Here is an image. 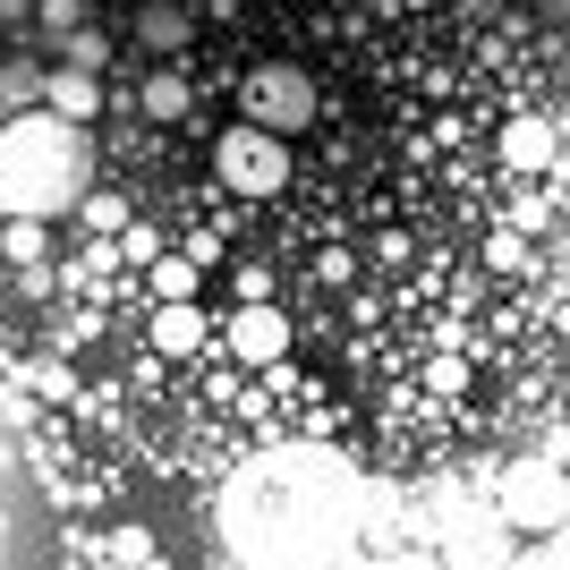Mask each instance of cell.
Instances as JSON below:
<instances>
[{
    "mask_svg": "<svg viewBox=\"0 0 570 570\" xmlns=\"http://www.w3.org/2000/svg\"><path fill=\"white\" fill-rule=\"evenodd\" d=\"M214 179L230 196H282L289 188V137H273V128H222L214 145Z\"/></svg>",
    "mask_w": 570,
    "mask_h": 570,
    "instance_id": "obj_4",
    "label": "cell"
},
{
    "mask_svg": "<svg viewBox=\"0 0 570 570\" xmlns=\"http://www.w3.org/2000/svg\"><path fill=\"white\" fill-rule=\"evenodd\" d=\"M230 350L247 357V366H273V357L289 350V315L273 307V298H238V315H230Z\"/></svg>",
    "mask_w": 570,
    "mask_h": 570,
    "instance_id": "obj_6",
    "label": "cell"
},
{
    "mask_svg": "<svg viewBox=\"0 0 570 570\" xmlns=\"http://www.w3.org/2000/svg\"><path fill=\"white\" fill-rule=\"evenodd\" d=\"M60 60H69V69H111V35H102V26L95 18H86V26H69V35H60Z\"/></svg>",
    "mask_w": 570,
    "mask_h": 570,
    "instance_id": "obj_13",
    "label": "cell"
},
{
    "mask_svg": "<svg viewBox=\"0 0 570 570\" xmlns=\"http://www.w3.org/2000/svg\"><path fill=\"white\" fill-rule=\"evenodd\" d=\"M95 333H102V315H95V307H77V315H69V324H60L51 341H60V350H86Z\"/></svg>",
    "mask_w": 570,
    "mask_h": 570,
    "instance_id": "obj_18",
    "label": "cell"
},
{
    "mask_svg": "<svg viewBox=\"0 0 570 570\" xmlns=\"http://www.w3.org/2000/svg\"><path fill=\"white\" fill-rule=\"evenodd\" d=\"M95 18V9H86V0H35V26H43L51 43H60V35H69V26H86Z\"/></svg>",
    "mask_w": 570,
    "mask_h": 570,
    "instance_id": "obj_16",
    "label": "cell"
},
{
    "mask_svg": "<svg viewBox=\"0 0 570 570\" xmlns=\"http://www.w3.org/2000/svg\"><path fill=\"white\" fill-rule=\"evenodd\" d=\"M333 469H341L333 452H264L256 469L238 476V485L273 494V528L289 520V537H282V553H273V562H341V553H350V537H357V511H307V485H315V476H333ZM273 528H247V537H238L230 553L264 562Z\"/></svg>",
    "mask_w": 570,
    "mask_h": 570,
    "instance_id": "obj_2",
    "label": "cell"
},
{
    "mask_svg": "<svg viewBox=\"0 0 570 570\" xmlns=\"http://www.w3.org/2000/svg\"><path fill=\"white\" fill-rule=\"evenodd\" d=\"M77 222H86L95 238H119V230H128V196H102V188H86V196H77Z\"/></svg>",
    "mask_w": 570,
    "mask_h": 570,
    "instance_id": "obj_15",
    "label": "cell"
},
{
    "mask_svg": "<svg viewBox=\"0 0 570 570\" xmlns=\"http://www.w3.org/2000/svg\"><path fill=\"white\" fill-rule=\"evenodd\" d=\"M553 154H562V128H553V119H511V128H502V163L511 170H553Z\"/></svg>",
    "mask_w": 570,
    "mask_h": 570,
    "instance_id": "obj_9",
    "label": "cell"
},
{
    "mask_svg": "<svg viewBox=\"0 0 570 570\" xmlns=\"http://www.w3.org/2000/svg\"><path fill=\"white\" fill-rule=\"evenodd\" d=\"M553 562H570V520H562V537H553Z\"/></svg>",
    "mask_w": 570,
    "mask_h": 570,
    "instance_id": "obj_21",
    "label": "cell"
},
{
    "mask_svg": "<svg viewBox=\"0 0 570 570\" xmlns=\"http://www.w3.org/2000/svg\"><path fill=\"white\" fill-rule=\"evenodd\" d=\"M43 102L95 128V119H102V77H95V69H69V60H60V69H43Z\"/></svg>",
    "mask_w": 570,
    "mask_h": 570,
    "instance_id": "obj_8",
    "label": "cell"
},
{
    "mask_svg": "<svg viewBox=\"0 0 570 570\" xmlns=\"http://www.w3.org/2000/svg\"><path fill=\"white\" fill-rule=\"evenodd\" d=\"M154 264V298H196L205 289V264L196 256H145Z\"/></svg>",
    "mask_w": 570,
    "mask_h": 570,
    "instance_id": "obj_14",
    "label": "cell"
},
{
    "mask_svg": "<svg viewBox=\"0 0 570 570\" xmlns=\"http://www.w3.org/2000/svg\"><path fill=\"white\" fill-rule=\"evenodd\" d=\"M205 333H214V324H205L196 298H154V350H163V357H196Z\"/></svg>",
    "mask_w": 570,
    "mask_h": 570,
    "instance_id": "obj_7",
    "label": "cell"
},
{
    "mask_svg": "<svg viewBox=\"0 0 570 570\" xmlns=\"http://www.w3.org/2000/svg\"><path fill=\"white\" fill-rule=\"evenodd\" d=\"M494 511H502V528L553 537V528L570 520V469H553V460H511L502 485H494Z\"/></svg>",
    "mask_w": 570,
    "mask_h": 570,
    "instance_id": "obj_3",
    "label": "cell"
},
{
    "mask_svg": "<svg viewBox=\"0 0 570 570\" xmlns=\"http://www.w3.org/2000/svg\"><path fill=\"white\" fill-rule=\"evenodd\" d=\"M238 298H273V273H264V264H238Z\"/></svg>",
    "mask_w": 570,
    "mask_h": 570,
    "instance_id": "obj_19",
    "label": "cell"
},
{
    "mask_svg": "<svg viewBox=\"0 0 570 570\" xmlns=\"http://www.w3.org/2000/svg\"><path fill=\"white\" fill-rule=\"evenodd\" d=\"M95 188V137L69 111H9L0 119V214L60 222L77 214V196Z\"/></svg>",
    "mask_w": 570,
    "mask_h": 570,
    "instance_id": "obj_1",
    "label": "cell"
},
{
    "mask_svg": "<svg viewBox=\"0 0 570 570\" xmlns=\"http://www.w3.org/2000/svg\"><path fill=\"white\" fill-rule=\"evenodd\" d=\"M238 102H247V119H256V128H273V137H298V128H315V77H307V69H289V60H264V69H247Z\"/></svg>",
    "mask_w": 570,
    "mask_h": 570,
    "instance_id": "obj_5",
    "label": "cell"
},
{
    "mask_svg": "<svg viewBox=\"0 0 570 570\" xmlns=\"http://www.w3.org/2000/svg\"><path fill=\"white\" fill-rule=\"evenodd\" d=\"M26 383H35L43 401H69V366H60V357H35V366H26Z\"/></svg>",
    "mask_w": 570,
    "mask_h": 570,
    "instance_id": "obj_17",
    "label": "cell"
},
{
    "mask_svg": "<svg viewBox=\"0 0 570 570\" xmlns=\"http://www.w3.org/2000/svg\"><path fill=\"white\" fill-rule=\"evenodd\" d=\"M562 9H570V0H562Z\"/></svg>",
    "mask_w": 570,
    "mask_h": 570,
    "instance_id": "obj_23",
    "label": "cell"
},
{
    "mask_svg": "<svg viewBox=\"0 0 570 570\" xmlns=\"http://www.w3.org/2000/svg\"><path fill=\"white\" fill-rule=\"evenodd\" d=\"M188 77H179V69H154V77H145V86H137V111L145 119H188Z\"/></svg>",
    "mask_w": 570,
    "mask_h": 570,
    "instance_id": "obj_11",
    "label": "cell"
},
{
    "mask_svg": "<svg viewBox=\"0 0 570 570\" xmlns=\"http://www.w3.org/2000/svg\"><path fill=\"white\" fill-rule=\"evenodd\" d=\"M188 35H196V18L179 9V0H145V9H137V43L145 51H163V60H170V51H188Z\"/></svg>",
    "mask_w": 570,
    "mask_h": 570,
    "instance_id": "obj_10",
    "label": "cell"
},
{
    "mask_svg": "<svg viewBox=\"0 0 570 570\" xmlns=\"http://www.w3.org/2000/svg\"><path fill=\"white\" fill-rule=\"evenodd\" d=\"M95 562H111V570H154V562H163V546H154V537H145V528H111V537H102V546H95Z\"/></svg>",
    "mask_w": 570,
    "mask_h": 570,
    "instance_id": "obj_12",
    "label": "cell"
},
{
    "mask_svg": "<svg viewBox=\"0 0 570 570\" xmlns=\"http://www.w3.org/2000/svg\"><path fill=\"white\" fill-rule=\"evenodd\" d=\"M35 18V0H0V26H26Z\"/></svg>",
    "mask_w": 570,
    "mask_h": 570,
    "instance_id": "obj_20",
    "label": "cell"
},
{
    "mask_svg": "<svg viewBox=\"0 0 570 570\" xmlns=\"http://www.w3.org/2000/svg\"><path fill=\"white\" fill-rule=\"evenodd\" d=\"M0 119H9V102H0Z\"/></svg>",
    "mask_w": 570,
    "mask_h": 570,
    "instance_id": "obj_22",
    "label": "cell"
}]
</instances>
